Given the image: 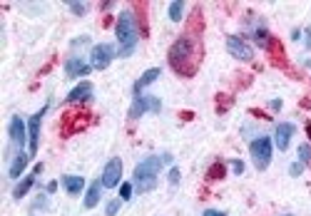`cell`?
<instances>
[{
	"label": "cell",
	"mask_w": 311,
	"mask_h": 216,
	"mask_svg": "<svg viewBox=\"0 0 311 216\" xmlns=\"http://www.w3.org/2000/svg\"><path fill=\"white\" fill-rule=\"evenodd\" d=\"M170 67L180 75V77H194L199 65H202V48H199V40L192 38V35H182L172 43L170 53Z\"/></svg>",
	"instance_id": "6da1fadb"
},
{
	"label": "cell",
	"mask_w": 311,
	"mask_h": 216,
	"mask_svg": "<svg viewBox=\"0 0 311 216\" xmlns=\"http://www.w3.org/2000/svg\"><path fill=\"white\" fill-rule=\"evenodd\" d=\"M165 164H172V154H152V157H144L137 166H134V189L139 194L144 191H152L157 186V176L162 171Z\"/></svg>",
	"instance_id": "7a4b0ae2"
},
{
	"label": "cell",
	"mask_w": 311,
	"mask_h": 216,
	"mask_svg": "<svg viewBox=\"0 0 311 216\" xmlns=\"http://www.w3.org/2000/svg\"><path fill=\"white\" fill-rule=\"evenodd\" d=\"M115 35H117V57H132V53L137 50V43H139V25H137V18L132 10H122L117 15V23H115Z\"/></svg>",
	"instance_id": "3957f363"
},
{
	"label": "cell",
	"mask_w": 311,
	"mask_h": 216,
	"mask_svg": "<svg viewBox=\"0 0 311 216\" xmlns=\"http://www.w3.org/2000/svg\"><path fill=\"white\" fill-rule=\"evenodd\" d=\"M249 154H251V162L259 171L269 169L271 164V157H274V142L269 137H256L251 144H249Z\"/></svg>",
	"instance_id": "277c9868"
},
{
	"label": "cell",
	"mask_w": 311,
	"mask_h": 216,
	"mask_svg": "<svg viewBox=\"0 0 311 216\" xmlns=\"http://www.w3.org/2000/svg\"><path fill=\"white\" fill-rule=\"evenodd\" d=\"M160 109H162L160 97H154V95H134L132 97V107H129V119H139L147 112L160 114Z\"/></svg>",
	"instance_id": "5b68a950"
},
{
	"label": "cell",
	"mask_w": 311,
	"mask_h": 216,
	"mask_svg": "<svg viewBox=\"0 0 311 216\" xmlns=\"http://www.w3.org/2000/svg\"><path fill=\"white\" fill-rule=\"evenodd\" d=\"M115 57H117V53H115V45H110V43H97L90 50V65H92V70H107Z\"/></svg>",
	"instance_id": "8992f818"
},
{
	"label": "cell",
	"mask_w": 311,
	"mask_h": 216,
	"mask_svg": "<svg viewBox=\"0 0 311 216\" xmlns=\"http://www.w3.org/2000/svg\"><path fill=\"white\" fill-rule=\"evenodd\" d=\"M227 50H229V55L234 60H242V62H251L254 60V48L244 38H239V35H229L227 38Z\"/></svg>",
	"instance_id": "52a82bcc"
},
{
	"label": "cell",
	"mask_w": 311,
	"mask_h": 216,
	"mask_svg": "<svg viewBox=\"0 0 311 216\" xmlns=\"http://www.w3.org/2000/svg\"><path fill=\"white\" fill-rule=\"evenodd\" d=\"M120 179H122V159H120V157H112V159L105 164L100 181H102V186H105V189H115V186H120V184H122Z\"/></svg>",
	"instance_id": "ba28073f"
},
{
	"label": "cell",
	"mask_w": 311,
	"mask_h": 216,
	"mask_svg": "<svg viewBox=\"0 0 311 216\" xmlns=\"http://www.w3.org/2000/svg\"><path fill=\"white\" fill-rule=\"evenodd\" d=\"M45 112H48V105H45L40 112H35V114L30 117V122H28V152H30V157H35V152H38V144H40V124H43Z\"/></svg>",
	"instance_id": "9c48e42d"
},
{
	"label": "cell",
	"mask_w": 311,
	"mask_h": 216,
	"mask_svg": "<svg viewBox=\"0 0 311 216\" xmlns=\"http://www.w3.org/2000/svg\"><path fill=\"white\" fill-rule=\"evenodd\" d=\"M8 137H10V144L23 149L25 142H28V127L23 122V117H10V124H8Z\"/></svg>",
	"instance_id": "30bf717a"
},
{
	"label": "cell",
	"mask_w": 311,
	"mask_h": 216,
	"mask_svg": "<svg viewBox=\"0 0 311 216\" xmlns=\"http://www.w3.org/2000/svg\"><path fill=\"white\" fill-rule=\"evenodd\" d=\"M92 72V65L85 62L82 57H67L65 62V75L72 77V80H80V77H87Z\"/></svg>",
	"instance_id": "8fae6325"
},
{
	"label": "cell",
	"mask_w": 311,
	"mask_h": 216,
	"mask_svg": "<svg viewBox=\"0 0 311 216\" xmlns=\"http://www.w3.org/2000/svg\"><path fill=\"white\" fill-rule=\"evenodd\" d=\"M294 132H296V127H294L291 122H281V124H276V132H274V144L279 147V152H286V149H289Z\"/></svg>",
	"instance_id": "7c38bea8"
},
{
	"label": "cell",
	"mask_w": 311,
	"mask_h": 216,
	"mask_svg": "<svg viewBox=\"0 0 311 216\" xmlns=\"http://www.w3.org/2000/svg\"><path fill=\"white\" fill-rule=\"evenodd\" d=\"M92 92H95L92 82L82 80L77 87H72V90H70V95H67V102H85V100H90V97H92Z\"/></svg>",
	"instance_id": "4fadbf2b"
},
{
	"label": "cell",
	"mask_w": 311,
	"mask_h": 216,
	"mask_svg": "<svg viewBox=\"0 0 311 216\" xmlns=\"http://www.w3.org/2000/svg\"><path fill=\"white\" fill-rule=\"evenodd\" d=\"M60 184H62V189H65L70 196H80V194H82V189H85V176L67 174V176H62V179H60Z\"/></svg>",
	"instance_id": "5bb4252c"
},
{
	"label": "cell",
	"mask_w": 311,
	"mask_h": 216,
	"mask_svg": "<svg viewBox=\"0 0 311 216\" xmlns=\"http://www.w3.org/2000/svg\"><path fill=\"white\" fill-rule=\"evenodd\" d=\"M28 162H30V152H18L15 154V159H13V164H10V179H20V174L25 171V166H28Z\"/></svg>",
	"instance_id": "9a60e30c"
},
{
	"label": "cell",
	"mask_w": 311,
	"mask_h": 216,
	"mask_svg": "<svg viewBox=\"0 0 311 216\" xmlns=\"http://www.w3.org/2000/svg\"><path fill=\"white\" fill-rule=\"evenodd\" d=\"M162 72H160V67H149L147 72H142V77L134 82V95H142V90L144 87H149L152 82H157V77H160Z\"/></svg>",
	"instance_id": "2e32d148"
},
{
	"label": "cell",
	"mask_w": 311,
	"mask_h": 216,
	"mask_svg": "<svg viewBox=\"0 0 311 216\" xmlns=\"http://www.w3.org/2000/svg\"><path fill=\"white\" fill-rule=\"evenodd\" d=\"M100 196H102V181H92L85 194V209H95L100 204Z\"/></svg>",
	"instance_id": "e0dca14e"
},
{
	"label": "cell",
	"mask_w": 311,
	"mask_h": 216,
	"mask_svg": "<svg viewBox=\"0 0 311 216\" xmlns=\"http://www.w3.org/2000/svg\"><path fill=\"white\" fill-rule=\"evenodd\" d=\"M35 176H38L35 171H33V176H25V179H23V181H20V184L15 186L13 196H15V199H23V196H25V194H28V191L33 189V184H35Z\"/></svg>",
	"instance_id": "ac0fdd59"
},
{
	"label": "cell",
	"mask_w": 311,
	"mask_h": 216,
	"mask_svg": "<svg viewBox=\"0 0 311 216\" xmlns=\"http://www.w3.org/2000/svg\"><path fill=\"white\" fill-rule=\"evenodd\" d=\"M254 40H256V45L264 48V50H269L271 43H274V38L266 33V28H256V30H254Z\"/></svg>",
	"instance_id": "d6986e66"
},
{
	"label": "cell",
	"mask_w": 311,
	"mask_h": 216,
	"mask_svg": "<svg viewBox=\"0 0 311 216\" xmlns=\"http://www.w3.org/2000/svg\"><path fill=\"white\" fill-rule=\"evenodd\" d=\"M185 15V3L182 0H175V3H170V20L172 23H180Z\"/></svg>",
	"instance_id": "ffe728a7"
},
{
	"label": "cell",
	"mask_w": 311,
	"mask_h": 216,
	"mask_svg": "<svg viewBox=\"0 0 311 216\" xmlns=\"http://www.w3.org/2000/svg\"><path fill=\"white\" fill-rule=\"evenodd\" d=\"M296 157H299L296 162H301V164L306 166V164L311 162V144H299V149H296Z\"/></svg>",
	"instance_id": "44dd1931"
},
{
	"label": "cell",
	"mask_w": 311,
	"mask_h": 216,
	"mask_svg": "<svg viewBox=\"0 0 311 216\" xmlns=\"http://www.w3.org/2000/svg\"><path fill=\"white\" fill-rule=\"evenodd\" d=\"M132 191H134V184H129V181H122V184H120V199H122V201H129V199H132Z\"/></svg>",
	"instance_id": "7402d4cb"
},
{
	"label": "cell",
	"mask_w": 311,
	"mask_h": 216,
	"mask_svg": "<svg viewBox=\"0 0 311 216\" xmlns=\"http://www.w3.org/2000/svg\"><path fill=\"white\" fill-rule=\"evenodd\" d=\"M120 204H122V199H120V196H117V199H110V201H107V206H105V216H117Z\"/></svg>",
	"instance_id": "603a6c76"
},
{
	"label": "cell",
	"mask_w": 311,
	"mask_h": 216,
	"mask_svg": "<svg viewBox=\"0 0 311 216\" xmlns=\"http://www.w3.org/2000/svg\"><path fill=\"white\" fill-rule=\"evenodd\" d=\"M224 174H227V169H224V164H222V162H217V164L207 171V176H209V179H222Z\"/></svg>",
	"instance_id": "cb8c5ba5"
},
{
	"label": "cell",
	"mask_w": 311,
	"mask_h": 216,
	"mask_svg": "<svg viewBox=\"0 0 311 216\" xmlns=\"http://www.w3.org/2000/svg\"><path fill=\"white\" fill-rule=\"evenodd\" d=\"M70 10H72L75 15H85V13H87V5H85V3H70Z\"/></svg>",
	"instance_id": "d4e9b609"
},
{
	"label": "cell",
	"mask_w": 311,
	"mask_h": 216,
	"mask_svg": "<svg viewBox=\"0 0 311 216\" xmlns=\"http://www.w3.org/2000/svg\"><path fill=\"white\" fill-rule=\"evenodd\" d=\"M232 171H234L237 176H242V174H244V162H242V159H232Z\"/></svg>",
	"instance_id": "484cf974"
},
{
	"label": "cell",
	"mask_w": 311,
	"mask_h": 216,
	"mask_svg": "<svg viewBox=\"0 0 311 216\" xmlns=\"http://www.w3.org/2000/svg\"><path fill=\"white\" fill-rule=\"evenodd\" d=\"M180 176H182V174H180V169H177V166H172V169H170V174H167V179H170V184H172V186H175V184H180Z\"/></svg>",
	"instance_id": "4316f807"
},
{
	"label": "cell",
	"mask_w": 311,
	"mask_h": 216,
	"mask_svg": "<svg viewBox=\"0 0 311 216\" xmlns=\"http://www.w3.org/2000/svg\"><path fill=\"white\" fill-rule=\"evenodd\" d=\"M301 171H304V164H301V162H294V164L289 166V174H291V176H301Z\"/></svg>",
	"instance_id": "83f0119b"
},
{
	"label": "cell",
	"mask_w": 311,
	"mask_h": 216,
	"mask_svg": "<svg viewBox=\"0 0 311 216\" xmlns=\"http://www.w3.org/2000/svg\"><path fill=\"white\" fill-rule=\"evenodd\" d=\"M202 216H227V214H224V211H219V209H207Z\"/></svg>",
	"instance_id": "f1b7e54d"
},
{
	"label": "cell",
	"mask_w": 311,
	"mask_h": 216,
	"mask_svg": "<svg viewBox=\"0 0 311 216\" xmlns=\"http://www.w3.org/2000/svg\"><path fill=\"white\" fill-rule=\"evenodd\" d=\"M304 35H306V43H304V45H306V50H311V28H306Z\"/></svg>",
	"instance_id": "f546056e"
},
{
	"label": "cell",
	"mask_w": 311,
	"mask_h": 216,
	"mask_svg": "<svg viewBox=\"0 0 311 216\" xmlns=\"http://www.w3.org/2000/svg\"><path fill=\"white\" fill-rule=\"evenodd\" d=\"M269 107H271L274 112H279V109H281V100H271V105H269Z\"/></svg>",
	"instance_id": "4dcf8cb0"
},
{
	"label": "cell",
	"mask_w": 311,
	"mask_h": 216,
	"mask_svg": "<svg viewBox=\"0 0 311 216\" xmlns=\"http://www.w3.org/2000/svg\"><path fill=\"white\" fill-rule=\"evenodd\" d=\"M55 191H58V181H50L48 184V194H55Z\"/></svg>",
	"instance_id": "1f68e13d"
},
{
	"label": "cell",
	"mask_w": 311,
	"mask_h": 216,
	"mask_svg": "<svg viewBox=\"0 0 311 216\" xmlns=\"http://www.w3.org/2000/svg\"><path fill=\"white\" fill-rule=\"evenodd\" d=\"M306 137H309V144H311V122L306 124Z\"/></svg>",
	"instance_id": "d6a6232c"
},
{
	"label": "cell",
	"mask_w": 311,
	"mask_h": 216,
	"mask_svg": "<svg viewBox=\"0 0 311 216\" xmlns=\"http://www.w3.org/2000/svg\"><path fill=\"white\" fill-rule=\"evenodd\" d=\"M306 67H309V70H311V60H306Z\"/></svg>",
	"instance_id": "836d02e7"
},
{
	"label": "cell",
	"mask_w": 311,
	"mask_h": 216,
	"mask_svg": "<svg viewBox=\"0 0 311 216\" xmlns=\"http://www.w3.org/2000/svg\"><path fill=\"white\" fill-rule=\"evenodd\" d=\"M284 216H291V214H284Z\"/></svg>",
	"instance_id": "e575fe53"
}]
</instances>
